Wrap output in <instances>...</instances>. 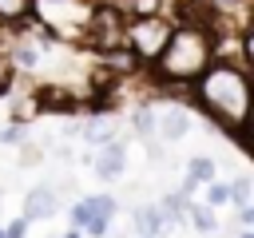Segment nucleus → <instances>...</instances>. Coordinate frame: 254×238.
Returning a JSON list of instances; mask_svg holds the SVG:
<instances>
[{"instance_id": "nucleus-2", "label": "nucleus", "mask_w": 254, "mask_h": 238, "mask_svg": "<svg viewBox=\"0 0 254 238\" xmlns=\"http://www.w3.org/2000/svg\"><path fill=\"white\" fill-rule=\"evenodd\" d=\"M210 56H214V44H210L206 28H198V24L171 28L167 48L159 52V71H163V79L190 83V79H198L210 67Z\"/></svg>"}, {"instance_id": "nucleus-4", "label": "nucleus", "mask_w": 254, "mask_h": 238, "mask_svg": "<svg viewBox=\"0 0 254 238\" xmlns=\"http://www.w3.org/2000/svg\"><path fill=\"white\" fill-rule=\"evenodd\" d=\"M91 36H95L99 48H115V44H119V12H115V8L95 12V16H91Z\"/></svg>"}, {"instance_id": "nucleus-5", "label": "nucleus", "mask_w": 254, "mask_h": 238, "mask_svg": "<svg viewBox=\"0 0 254 238\" xmlns=\"http://www.w3.org/2000/svg\"><path fill=\"white\" fill-rule=\"evenodd\" d=\"M56 190H48V186H36L32 194H28V202H24V222H32V218H52L56 214Z\"/></svg>"}, {"instance_id": "nucleus-11", "label": "nucleus", "mask_w": 254, "mask_h": 238, "mask_svg": "<svg viewBox=\"0 0 254 238\" xmlns=\"http://www.w3.org/2000/svg\"><path fill=\"white\" fill-rule=\"evenodd\" d=\"M210 178H214V163H210V159H194V163H190L187 190H194V182H210Z\"/></svg>"}, {"instance_id": "nucleus-3", "label": "nucleus", "mask_w": 254, "mask_h": 238, "mask_svg": "<svg viewBox=\"0 0 254 238\" xmlns=\"http://www.w3.org/2000/svg\"><path fill=\"white\" fill-rule=\"evenodd\" d=\"M123 40H127V48H131L135 56L159 60V52H163L167 40H171V24L163 20V12H159V16H135L131 28H123Z\"/></svg>"}, {"instance_id": "nucleus-16", "label": "nucleus", "mask_w": 254, "mask_h": 238, "mask_svg": "<svg viewBox=\"0 0 254 238\" xmlns=\"http://www.w3.org/2000/svg\"><path fill=\"white\" fill-rule=\"evenodd\" d=\"M24 230H28V222H24V218H16V222L4 230V238H24Z\"/></svg>"}, {"instance_id": "nucleus-9", "label": "nucleus", "mask_w": 254, "mask_h": 238, "mask_svg": "<svg viewBox=\"0 0 254 238\" xmlns=\"http://www.w3.org/2000/svg\"><path fill=\"white\" fill-rule=\"evenodd\" d=\"M135 226H139V234H143V238H155V234L163 230L159 210H155V206H139V210H135Z\"/></svg>"}, {"instance_id": "nucleus-18", "label": "nucleus", "mask_w": 254, "mask_h": 238, "mask_svg": "<svg viewBox=\"0 0 254 238\" xmlns=\"http://www.w3.org/2000/svg\"><path fill=\"white\" fill-rule=\"evenodd\" d=\"M135 127H139V131H151V111H139V115H135Z\"/></svg>"}, {"instance_id": "nucleus-19", "label": "nucleus", "mask_w": 254, "mask_h": 238, "mask_svg": "<svg viewBox=\"0 0 254 238\" xmlns=\"http://www.w3.org/2000/svg\"><path fill=\"white\" fill-rule=\"evenodd\" d=\"M67 238H79V234H67Z\"/></svg>"}, {"instance_id": "nucleus-12", "label": "nucleus", "mask_w": 254, "mask_h": 238, "mask_svg": "<svg viewBox=\"0 0 254 238\" xmlns=\"http://www.w3.org/2000/svg\"><path fill=\"white\" fill-rule=\"evenodd\" d=\"M83 206H87V218H103V222H107V218H111V210H115V198L95 194V198H87Z\"/></svg>"}, {"instance_id": "nucleus-1", "label": "nucleus", "mask_w": 254, "mask_h": 238, "mask_svg": "<svg viewBox=\"0 0 254 238\" xmlns=\"http://www.w3.org/2000/svg\"><path fill=\"white\" fill-rule=\"evenodd\" d=\"M198 95L206 103V111L234 135L242 139V123H246V75L230 63L206 67L198 75Z\"/></svg>"}, {"instance_id": "nucleus-13", "label": "nucleus", "mask_w": 254, "mask_h": 238, "mask_svg": "<svg viewBox=\"0 0 254 238\" xmlns=\"http://www.w3.org/2000/svg\"><path fill=\"white\" fill-rule=\"evenodd\" d=\"M206 198H210V206H222V202H230V186H226V182H222V186L214 182V186L206 190Z\"/></svg>"}, {"instance_id": "nucleus-10", "label": "nucleus", "mask_w": 254, "mask_h": 238, "mask_svg": "<svg viewBox=\"0 0 254 238\" xmlns=\"http://www.w3.org/2000/svg\"><path fill=\"white\" fill-rule=\"evenodd\" d=\"M28 8H32V0H0V20L4 24H16V20L28 16Z\"/></svg>"}, {"instance_id": "nucleus-17", "label": "nucleus", "mask_w": 254, "mask_h": 238, "mask_svg": "<svg viewBox=\"0 0 254 238\" xmlns=\"http://www.w3.org/2000/svg\"><path fill=\"white\" fill-rule=\"evenodd\" d=\"M83 226H87V234H103V230H107V222H103V218H87Z\"/></svg>"}, {"instance_id": "nucleus-20", "label": "nucleus", "mask_w": 254, "mask_h": 238, "mask_svg": "<svg viewBox=\"0 0 254 238\" xmlns=\"http://www.w3.org/2000/svg\"><path fill=\"white\" fill-rule=\"evenodd\" d=\"M0 238H4V230H0Z\"/></svg>"}, {"instance_id": "nucleus-6", "label": "nucleus", "mask_w": 254, "mask_h": 238, "mask_svg": "<svg viewBox=\"0 0 254 238\" xmlns=\"http://www.w3.org/2000/svg\"><path fill=\"white\" fill-rule=\"evenodd\" d=\"M123 167H127V155H123V147H115V143H107V147L95 155V175H99V178H119Z\"/></svg>"}, {"instance_id": "nucleus-15", "label": "nucleus", "mask_w": 254, "mask_h": 238, "mask_svg": "<svg viewBox=\"0 0 254 238\" xmlns=\"http://www.w3.org/2000/svg\"><path fill=\"white\" fill-rule=\"evenodd\" d=\"M190 218H194V226H198V230H214V218H210L206 210H190Z\"/></svg>"}, {"instance_id": "nucleus-7", "label": "nucleus", "mask_w": 254, "mask_h": 238, "mask_svg": "<svg viewBox=\"0 0 254 238\" xmlns=\"http://www.w3.org/2000/svg\"><path fill=\"white\" fill-rule=\"evenodd\" d=\"M187 127H190V119H187L183 107H167L163 119H159V135H163V139H183Z\"/></svg>"}, {"instance_id": "nucleus-14", "label": "nucleus", "mask_w": 254, "mask_h": 238, "mask_svg": "<svg viewBox=\"0 0 254 238\" xmlns=\"http://www.w3.org/2000/svg\"><path fill=\"white\" fill-rule=\"evenodd\" d=\"M230 194L238 198V206H246V202H250V178H238V182L230 186Z\"/></svg>"}, {"instance_id": "nucleus-8", "label": "nucleus", "mask_w": 254, "mask_h": 238, "mask_svg": "<svg viewBox=\"0 0 254 238\" xmlns=\"http://www.w3.org/2000/svg\"><path fill=\"white\" fill-rule=\"evenodd\" d=\"M83 135H87V143H95V147H107V143L115 139V119L99 115V119H91V123L83 127Z\"/></svg>"}]
</instances>
